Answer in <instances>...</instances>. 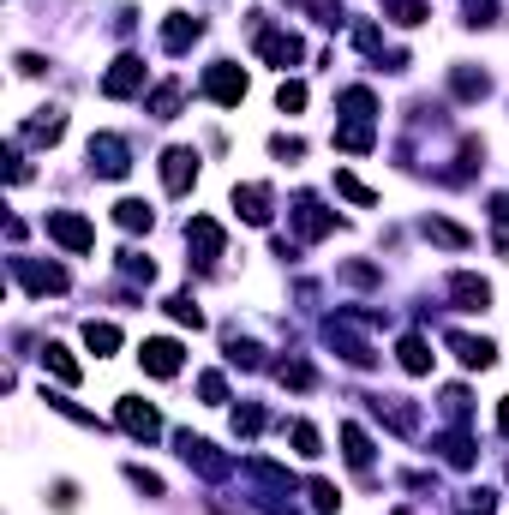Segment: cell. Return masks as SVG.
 I'll use <instances>...</instances> for the list:
<instances>
[{"label":"cell","instance_id":"48","mask_svg":"<svg viewBox=\"0 0 509 515\" xmlns=\"http://www.w3.org/2000/svg\"><path fill=\"white\" fill-rule=\"evenodd\" d=\"M342 276H348V282H360V288H372V282H378V270H372V264H348Z\"/></svg>","mask_w":509,"mask_h":515},{"label":"cell","instance_id":"19","mask_svg":"<svg viewBox=\"0 0 509 515\" xmlns=\"http://www.w3.org/2000/svg\"><path fill=\"white\" fill-rule=\"evenodd\" d=\"M420 234L432 240V246H450V252H468L474 240H468V228H456V222H444V216H426L420 222Z\"/></svg>","mask_w":509,"mask_h":515},{"label":"cell","instance_id":"27","mask_svg":"<svg viewBox=\"0 0 509 515\" xmlns=\"http://www.w3.org/2000/svg\"><path fill=\"white\" fill-rule=\"evenodd\" d=\"M60 132H66V114H60V108H42V114L24 126V138H30V144H54Z\"/></svg>","mask_w":509,"mask_h":515},{"label":"cell","instance_id":"25","mask_svg":"<svg viewBox=\"0 0 509 515\" xmlns=\"http://www.w3.org/2000/svg\"><path fill=\"white\" fill-rule=\"evenodd\" d=\"M336 108H342V120H372V114H378V96H372L366 84H354V90L336 96Z\"/></svg>","mask_w":509,"mask_h":515},{"label":"cell","instance_id":"8","mask_svg":"<svg viewBox=\"0 0 509 515\" xmlns=\"http://www.w3.org/2000/svg\"><path fill=\"white\" fill-rule=\"evenodd\" d=\"M138 90H144V60H138V54H120V60L108 66V78H102V96L126 102V96H138Z\"/></svg>","mask_w":509,"mask_h":515},{"label":"cell","instance_id":"26","mask_svg":"<svg viewBox=\"0 0 509 515\" xmlns=\"http://www.w3.org/2000/svg\"><path fill=\"white\" fill-rule=\"evenodd\" d=\"M114 222H120L126 234H144V228L156 222V210H150L144 198H120V204H114Z\"/></svg>","mask_w":509,"mask_h":515},{"label":"cell","instance_id":"9","mask_svg":"<svg viewBox=\"0 0 509 515\" xmlns=\"http://www.w3.org/2000/svg\"><path fill=\"white\" fill-rule=\"evenodd\" d=\"M192 180H198V150H186V144L162 150V186L180 198V192H192Z\"/></svg>","mask_w":509,"mask_h":515},{"label":"cell","instance_id":"7","mask_svg":"<svg viewBox=\"0 0 509 515\" xmlns=\"http://www.w3.org/2000/svg\"><path fill=\"white\" fill-rule=\"evenodd\" d=\"M324 342H330V348H336V354H342L348 366H360V372H366V366L378 360V354H372V342H360L348 318H330V324H324Z\"/></svg>","mask_w":509,"mask_h":515},{"label":"cell","instance_id":"18","mask_svg":"<svg viewBox=\"0 0 509 515\" xmlns=\"http://www.w3.org/2000/svg\"><path fill=\"white\" fill-rule=\"evenodd\" d=\"M372 144H378L372 120H342V126H336V150H348V156H366Z\"/></svg>","mask_w":509,"mask_h":515},{"label":"cell","instance_id":"33","mask_svg":"<svg viewBox=\"0 0 509 515\" xmlns=\"http://www.w3.org/2000/svg\"><path fill=\"white\" fill-rule=\"evenodd\" d=\"M42 402H48V408H54V414H66V420H78V426H90V432H102V420H96V414H90V408H78V402H72V396H42Z\"/></svg>","mask_w":509,"mask_h":515},{"label":"cell","instance_id":"2","mask_svg":"<svg viewBox=\"0 0 509 515\" xmlns=\"http://www.w3.org/2000/svg\"><path fill=\"white\" fill-rule=\"evenodd\" d=\"M42 228H48V240H54V246H66V252H90V246H96V228H90L78 210H48V222H42Z\"/></svg>","mask_w":509,"mask_h":515},{"label":"cell","instance_id":"20","mask_svg":"<svg viewBox=\"0 0 509 515\" xmlns=\"http://www.w3.org/2000/svg\"><path fill=\"white\" fill-rule=\"evenodd\" d=\"M450 294L462 300V312H486V306H492V288H486L480 276H468V270H462V276H450Z\"/></svg>","mask_w":509,"mask_h":515},{"label":"cell","instance_id":"35","mask_svg":"<svg viewBox=\"0 0 509 515\" xmlns=\"http://www.w3.org/2000/svg\"><path fill=\"white\" fill-rule=\"evenodd\" d=\"M276 378H282L288 390H312V366H306V360H282V366H276Z\"/></svg>","mask_w":509,"mask_h":515},{"label":"cell","instance_id":"6","mask_svg":"<svg viewBox=\"0 0 509 515\" xmlns=\"http://www.w3.org/2000/svg\"><path fill=\"white\" fill-rule=\"evenodd\" d=\"M12 276H18L30 294H66V270H60V264H42V258H12Z\"/></svg>","mask_w":509,"mask_h":515},{"label":"cell","instance_id":"37","mask_svg":"<svg viewBox=\"0 0 509 515\" xmlns=\"http://www.w3.org/2000/svg\"><path fill=\"white\" fill-rule=\"evenodd\" d=\"M276 108H282V114H300V108H306V84H300V78H288V84L276 90Z\"/></svg>","mask_w":509,"mask_h":515},{"label":"cell","instance_id":"30","mask_svg":"<svg viewBox=\"0 0 509 515\" xmlns=\"http://www.w3.org/2000/svg\"><path fill=\"white\" fill-rule=\"evenodd\" d=\"M84 348H90V354L102 360V354H114V348H120V330H114V324H96V318H90V324H84Z\"/></svg>","mask_w":509,"mask_h":515},{"label":"cell","instance_id":"13","mask_svg":"<svg viewBox=\"0 0 509 515\" xmlns=\"http://www.w3.org/2000/svg\"><path fill=\"white\" fill-rule=\"evenodd\" d=\"M138 366H144L150 378H174V372H180V342H168V336H150V342L138 348Z\"/></svg>","mask_w":509,"mask_h":515},{"label":"cell","instance_id":"1","mask_svg":"<svg viewBox=\"0 0 509 515\" xmlns=\"http://www.w3.org/2000/svg\"><path fill=\"white\" fill-rule=\"evenodd\" d=\"M90 168H96L102 180H126V174H132V150H126V138L96 132V138H90Z\"/></svg>","mask_w":509,"mask_h":515},{"label":"cell","instance_id":"21","mask_svg":"<svg viewBox=\"0 0 509 515\" xmlns=\"http://www.w3.org/2000/svg\"><path fill=\"white\" fill-rule=\"evenodd\" d=\"M396 360H402V372L426 378V372H432V342H426V336H402V342H396Z\"/></svg>","mask_w":509,"mask_h":515},{"label":"cell","instance_id":"16","mask_svg":"<svg viewBox=\"0 0 509 515\" xmlns=\"http://www.w3.org/2000/svg\"><path fill=\"white\" fill-rule=\"evenodd\" d=\"M204 36V18H186V12H168V24H162V48L168 54H186L192 42Z\"/></svg>","mask_w":509,"mask_h":515},{"label":"cell","instance_id":"45","mask_svg":"<svg viewBox=\"0 0 509 515\" xmlns=\"http://www.w3.org/2000/svg\"><path fill=\"white\" fill-rule=\"evenodd\" d=\"M126 480H132V486H138L144 498H162V480H156L150 468H126Z\"/></svg>","mask_w":509,"mask_h":515},{"label":"cell","instance_id":"43","mask_svg":"<svg viewBox=\"0 0 509 515\" xmlns=\"http://www.w3.org/2000/svg\"><path fill=\"white\" fill-rule=\"evenodd\" d=\"M234 432H246V438H252V432H264V408H258V402L234 408Z\"/></svg>","mask_w":509,"mask_h":515},{"label":"cell","instance_id":"39","mask_svg":"<svg viewBox=\"0 0 509 515\" xmlns=\"http://www.w3.org/2000/svg\"><path fill=\"white\" fill-rule=\"evenodd\" d=\"M294 450H300V456H324V438H318V426L294 420Z\"/></svg>","mask_w":509,"mask_h":515},{"label":"cell","instance_id":"41","mask_svg":"<svg viewBox=\"0 0 509 515\" xmlns=\"http://www.w3.org/2000/svg\"><path fill=\"white\" fill-rule=\"evenodd\" d=\"M120 270H126L132 282H156V264H150V258H138V252H120Z\"/></svg>","mask_w":509,"mask_h":515},{"label":"cell","instance_id":"11","mask_svg":"<svg viewBox=\"0 0 509 515\" xmlns=\"http://www.w3.org/2000/svg\"><path fill=\"white\" fill-rule=\"evenodd\" d=\"M372 414H378L390 432H402V438H414V432H420V408H414L408 396H372Z\"/></svg>","mask_w":509,"mask_h":515},{"label":"cell","instance_id":"38","mask_svg":"<svg viewBox=\"0 0 509 515\" xmlns=\"http://www.w3.org/2000/svg\"><path fill=\"white\" fill-rule=\"evenodd\" d=\"M198 396H204L210 408H222V402H228V378H222V372H204V378H198Z\"/></svg>","mask_w":509,"mask_h":515},{"label":"cell","instance_id":"24","mask_svg":"<svg viewBox=\"0 0 509 515\" xmlns=\"http://www.w3.org/2000/svg\"><path fill=\"white\" fill-rule=\"evenodd\" d=\"M450 90H456L462 102H480V96H492V78L474 72V66H456V72H450Z\"/></svg>","mask_w":509,"mask_h":515},{"label":"cell","instance_id":"44","mask_svg":"<svg viewBox=\"0 0 509 515\" xmlns=\"http://www.w3.org/2000/svg\"><path fill=\"white\" fill-rule=\"evenodd\" d=\"M270 156H282V162H300V156H306V144H300V138H288V132H276V138H270Z\"/></svg>","mask_w":509,"mask_h":515},{"label":"cell","instance_id":"29","mask_svg":"<svg viewBox=\"0 0 509 515\" xmlns=\"http://www.w3.org/2000/svg\"><path fill=\"white\" fill-rule=\"evenodd\" d=\"M42 366H48V372H54L60 384H78V378H84V372H78V360H72V354H66L60 342H48V348H42Z\"/></svg>","mask_w":509,"mask_h":515},{"label":"cell","instance_id":"36","mask_svg":"<svg viewBox=\"0 0 509 515\" xmlns=\"http://www.w3.org/2000/svg\"><path fill=\"white\" fill-rule=\"evenodd\" d=\"M384 12L396 24H426V0H384Z\"/></svg>","mask_w":509,"mask_h":515},{"label":"cell","instance_id":"31","mask_svg":"<svg viewBox=\"0 0 509 515\" xmlns=\"http://www.w3.org/2000/svg\"><path fill=\"white\" fill-rule=\"evenodd\" d=\"M342 456H348L354 468H372V438H366L360 426H342Z\"/></svg>","mask_w":509,"mask_h":515},{"label":"cell","instance_id":"50","mask_svg":"<svg viewBox=\"0 0 509 515\" xmlns=\"http://www.w3.org/2000/svg\"><path fill=\"white\" fill-rule=\"evenodd\" d=\"M498 432H504V438H509V396H504V402H498Z\"/></svg>","mask_w":509,"mask_h":515},{"label":"cell","instance_id":"5","mask_svg":"<svg viewBox=\"0 0 509 515\" xmlns=\"http://www.w3.org/2000/svg\"><path fill=\"white\" fill-rule=\"evenodd\" d=\"M186 246H192V258H198V264H216V258H222V246H228V234H222V222H216V216H192V222H186Z\"/></svg>","mask_w":509,"mask_h":515},{"label":"cell","instance_id":"34","mask_svg":"<svg viewBox=\"0 0 509 515\" xmlns=\"http://www.w3.org/2000/svg\"><path fill=\"white\" fill-rule=\"evenodd\" d=\"M168 318H174V324H186V330H198V324H204V312H198V300H192V294H174V300H168Z\"/></svg>","mask_w":509,"mask_h":515},{"label":"cell","instance_id":"23","mask_svg":"<svg viewBox=\"0 0 509 515\" xmlns=\"http://www.w3.org/2000/svg\"><path fill=\"white\" fill-rule=\"evenodd\" d=\"M246 474H252V480H264V486H270L276 498H294V474H288V468H276V462L252 456V462H246Z\"/></svg>","mask_w":509,"mask_h":515},{"label":"cell","instance_id":"17","mask_svg":"<svg viewBox=\"0 0 509 515\" xmlns=\"http://www.w3.org/2000/svg\"><path fill=\"white\" fill-rule=\"evenodd\" d=\"M444 342H450V348H456V360H462V366H474V372H486V366L498 360V348H492L486 336H462V330H450Z\"/></svg>","mask_w":509,"mask_h":515},{"label":"cell","instance_id":"47","mask_svg":"<svg viewBox=\"0 0 509 515\" xmlns=\"http://www.w3.org/2000/svg\"><path fill=\"white\" fill-rule=\"evenodd\" d=\"M498 510V498H492V492H468V510L462 515H492Z\"/></svg>","mask_w":509,"mask_h":515},{"label":"cell","instance_id":"46","mask_svg":"<svg viewBox=\"0 0 509 515\" xmlns=\"http://www.w3.org/2000/svg\"><path fill=\"white\" fill-rule=\"evenodd\" d=\"M468 24H498V0H468Z\"/></svg>","mask_w":509,"mask_h":515},{"label":"cell","instance_id":"12","mask_svg":"<svg viewBox=\"0 0 509 515\" xmlns=\"http://www.w3.org/2000/svg\"><path fill=\"white\" fill-rule=\"evenodd\" d=\"M258 54H264L270 66H300L306 42H300L294 30H258Z\"/></svg>","mask_w":509,"mask_h":515},{"label":"cell","instance_id":"32","mask_svg":"<svg viewBox=\"0 0 509 515\" xmlns=\"http://www.w3.org/2000/svg\"><path fill=\"white\" fill-rule=\"evenodd\" d=\"M336 192H342L348 204H360V210H372V204H378V192H372V186H360L348 168H336Z\"/></svg>","mask_w":509,"mask_h":515},{"label":"cell","instance_id":"3","mask_svg":"<svg viewBox=\"0 0 509 515\" xmlns=\"http://www.w3.org/2000/svg\"><path fill=\"white\" fill-rule=\"evenodd\" d=\"M174 444H180V462H186V468H198L204 480H228V474H234V462H228V456H216V444H204V438H192V432H180Z\"/></svg>","mask_w":509,"mask_h":515},{"label":"cell","instance_id":"49","mask_svg":"<svg viewBox=\"0 0 509 515\" xmlns=\"http://www.w3.org/2000/svg\"><path fill=\"white\" fill-rule=\"evenodd\" d=\"M492 222L509 228V192H492Z\"/></svg>","mask_w":509,"mask_h":515},{"label":"cell","instance_id":"10","mask_svg":"<svg viewBox=\"0 0 509 515\" xmlns=\"http://www.w3.org/2000/svg\"><path fill=\"white\" fill-rule=\"evenodd\" d=\"M294 228H300V240H324V234H336V216L312 192H294Z\"/></svg>","mask_w":509,"mask_h":515},{"label":"cell","instance_id":"15","mask_svg":"<svg viewBox=\"0 0 509 515\" xmlns=\"http://www.w3.org/2000/svg\"><path fill=\"white\" fill-rule=\"evenodd\" d=\"M234 210H240L252 228H264V222H270V186H264V180H246V186H234Z\"/></svg>","mask_w":509,"mask_h":515},{"label":"cell","instance_id":"22","mask_svg":"<svg viewBox=\"0 0 509 515\" xmlns=\"http://www.w3.org/2000/svg\"><path fill=\"white\" fill-rule=\"evenodd\" d=\"M432 450H438L450 468H474V450H480V444H474L468 432H444V438H432Z\"/></svg>","mask_w":509,"mask_h":515},{"label":"cell","instance_id":"4","mask_svg":"<svg viewBox=\"0 0 509 515\" xmlns=\"http://www.w3.org/2000/svg\"><path fill=\"white\" fill-rule=\"evenodd\" d=\"M204 96L222 102V108H240V96H246V72H240L234 60H216V66L204 72Z\"/></svg>","mask_w":509,"mask_h":515},{"label":"cell","instance_id":"14","mask_svg":"<svg viewBox=\"0 0 509 515\" xmlns=\"http://www.w3.org/2000/svg\"><path fill=\"white\" fill-rule=\"evenodd\" d=\"M114 414H120V426H126L132 438H144V444L162 432V414H156L150 402H138V396H120V408H114Z\"/></svg>","mask_w":509,"mask_h":515},{"label":"cell","instance_id":"28","mask_svg":"<svg viewBox=\"0 0 509 515\" xmlns=\"http://www.w3.org/2000/svg\"><path fill=\"white\" fill-rule=\"evenodd\" d=\"M180 96H186V90L168 78V84H156V90H150V102H144V108H150L156 120H174V114H180Z\"/></svg>","mask_w":509,"mask_h":515},{"label":"cell","instance_id":"40","mask_svg":"<svg viewBox=\"0 0 509 515\" xmlns=\"http://www.w3.org/2000/svg\"><path fill=\"white\" fill-rule=\"evenodd\" d=\"M306 492H312V510H318V515H336V504H342V498H336V486H330V480H312V486H306Z\"/></svg>","mask_w":509,"mask_h":515},{"label":"cell","instance_id":"42","mask_svg":"<svg viewBox=\"0 0 509 515\" xmlns=\"http://www.w3.org/2000/svg\"><path fill=\"white\" fill-rule=\"evenodd\" d=\"M228 360H234V366H246V372H252V366H264V354H258V342H240V336L228 342Z\"/></svg>","mask_w":509,"mask_h":515}]
</instances>
